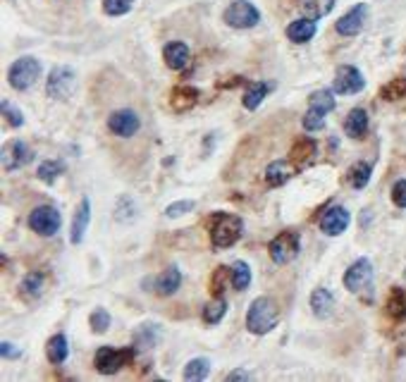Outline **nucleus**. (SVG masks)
<instances>
[{
  "mask_svg": "<svg viewBox=\"0 0 406 382\" xmlns=\"http://www.w3.org/2000/svg\"><path fill=\"white\" fill-rule=\"evenodd\" d=\"M222 20L232 29H253L261 22V12L249 0H232L225 10Z\"/></svg>",
  "mask_w": 406,
  "mask_h": 382,
  "instance_id": "39448f33",
  "label": "nucleus"
},
{
  "mask_svg": "<svg viewBox=\"0 0 406 382\" xmlns=\"http://www.w3.org/2000/svg\"><path fill=\"white\" fill-rule=\"evenodd\" d=\"M43 282H46V277H43V273L34 270V273H29L27 277H24L22 290L27 292L29 297H41V292H43Z\"/></svg>",
  "mask_w": 406,
  "mask_h": 382,
  "instance_id": "e433bc0d",
  "label": "nucleus"
},
{
  "mask_svg": "<svg viewBox=\"0 0 406 382\" xmlns=\"http://www.w3.org/2000/svg\"><path fill=\"white\" fill-rule=\"evenodd\" d=\"M316 155V141L314 139H299L294 146H292V151H289V158L299 162V165H304V162H309L311 158Z\"/></svg>",
  "mask_w": 406,
  "mask_h": 382,
  "instance_id": "c756f323",
  "label": "nucleus"
},
{
  "mask_svg": "<svg viewBox=\"0 0 406 382\" xmlns=\"http://www.w3.org/2000/svg\"><path fill=\"white\" fill-rule=\"evenodd\" d=\"M364 89H366V79L354 65L337 67V72H335V93H342V96H354V93H359Z\"/></svg>",
  "mask_w": 406,
  "mask_h": 382,
  "instance_id": "9d476101",
  "label": "nucleus"
},
{
  "mask_svg": "<svg viewBox=\"0 0 406 382\" xmlns=\"http://www.w3.org/2000/svg\"><path fill=\"white\" fill-rule=\"evenodd\" d=\"M62 172H65V162H62V160H43L36 174H39L41 181H46V184H53V181L58 179Z\"/></svg>",
  "mask_w": 406,
  "mask_h": 382,
  "instance_id": "2f4dec72",
  "label": "nucleus"
},
{
  "mask_svg": "<svg viewBox=\"0 0 406 382\" xmlns=\"http://www.w3.org/2000/svg\"><path fill=\"white\" fill-rule=\"evenodd\" d=\"M89 323H91V330L93 332H98V335H103V332H108L110 328V313L105 311V309H96L89 316Z\"/></svg>",
  "mask_w": 406,
  "mask_h": 382,
  "instance_id": "ea45409f",
  "label": "nucleus"
},
{
  "mask_svg": "<svg viewBox=\"0 0 406 382\" xmlns=\"http://www.w3.org/2000/svg\"><path fill=\"white\" fill-rule=\"evenodd\" d=\"M249 378H251V375H249L246 371H241V368H239V371H232V373L227 375L229 382H234V380H249Z\"/></svg>",
  "mask_w": 406,
  "mask_h": 382,
  "instance_id": "a18cd8bd",
  "label": "nucleus"
},
{
  "mask_svg": "<svg viewBox=\"0 0 406 382\" xmlns=\"http://www.w3.org/2000/svg\"><path fill=\"white\" fill-rule=\"evenodd\" d=\"M280 323V309L270 297L253 299L246 311V330L251 335H268L277 328Z\"/></svg>",
  "mask_w": 406,
  "mask_h": 382,
  "instance_id": "f257e3e1",
  "label": "nucleus"
},
{
  "mask_svg": "<svg viewBox=\"0 0 406 382\" xmlns=\"http://www.w3.org/2000/svg\"><path fill=\"white\" fill-rule=\"evenodd\" d=\"M41 77V62L31 55H24V58L15 60L8 70V81L15 91H27L39 81Z\"/></svg>",
  "mask_w": 406,
  "mask_h": 382,
  "instance_id": "7ed1b4c3",
  "label": "nucleus"
},
{
  "mask_svg": "<svg viewBox=\"0 0 406 382\" xmlns=\"http://www.w3.org/2000/svg\"><path fill=\"white\" fill-rule=\"evenodd\" d=\"M74 89H77V72L67 65L53 67L46 81L48 98H53V101H67L74 93Z\"/></svg>",
  "mask_w": 406,
  "mask_h": 382,
  "instance_id": "20e7f679",
  "label": "nucleus"
},
{
  "mask_svg": "<svg viewBox=\"0 0 406 382\" xmlns=\"http://www.w3.org/2000/svg\"><path fill=\"white\" fill-rule=\"evenodd\" d=\"M196 208V203L193 201H174L165 208V215L167 217H179V215H186V213H191Z\"/></svg>",
  "mask_w": 406,
  "mask_h": 382,
  "instance_id": "a19ab883",
  "label": "nucleus"
},
{
  "mask_svg": "<svg viewBox=\"0 0 406 382\" xmlns=\"http://www.w3.org/2000/svg\"><path fill=\"white\" fill-rule=\"evenodd\" d=\"M0 354H3V359H20L22 349L15 347L12 342H3V344H0Z\"/></svg>",
  "mask_w": 406,
  "mask_h": 382,
  "instance_id": "c03bdc74",
  "label": "nucleus"
},
{
  "mask_svg": "<svg viewBox=\"0 0 406 382\" xmlns=\"http://www.w3.org/2000/svg\"><path fill=\"white\" fill-rule=\"evenodd\" d=\"M349 222H352V215H349L347 208H342V205H333V208H328L321 215V232L328 237H340L342 232H347Z\"/></svg>",
  "mask_w": 406,
  "mask_h": 382,
  "instance_id": "4468645a",
  "label": "nucleus"
},
{
  "mask_svg": "<svg viewBox=\"0 0 406 382\" xmlns=\"http://www.w3.org/2000/svg\"><path fill=\"white\" fill-rule=\"evenodd\" d=\"M31 160H34V153H31V148L24 141L12 139L3 146V167H5V172L20 170V167L29 165Z\"/></svg>",
  "mask_w": 406,
  "mask_h": 382,
  "instance_id": "9b49d317",
  "label": "nucleus"
},
{
  "mask_svg": "<svg viewBox=\"0 0 406 382\" xmlns=\"http://www.w3.org/2000/svg\"><path fill=\"white\" fill-rule=\"evenodd\" d=\"M46 356L48 361L55 363V366H62V363L67 361V356H70V344H67V337L62 335H53L51 340L46 344Z\"/></svg>",
  "mask_w": 406,
  "mask_h": 382,
  "instance_id": "4be33fe9",
  "label": "nucleus"
},
{
  "mask_svg": "<svg viewBox=\"0 0 406 382\" xmlns=\"http://www.w3.org/2000/svg\"><path fill=\"white\" fill-rule=\"evenodd\" d=\"M227 282L232 285V268H217L215 275L210 277V292H213L215 297L217 294H222L225 292L222 287L227 285Z\"/></svg>",
  "mask_w": 406,
  "mask_h": 382,
  "instance_id": "58836bf2",
  "label": "nucleus"
},
{
  "mask_svg": "<svg viewBox=\"0 0 406 382\" xmlns=\"http://www.w3.org/2000/svg\"><path fill=\"white\" fill-rule=\"evenodd\" d=\"M136 347H127V349H115V347H101L93 356V366L96 371H101L103 375H112L120 368L127 366L129 361L134 359Z\"/></svg>",
  "mask_w": 406,
  "mask_h": 382,
  "instance_id": "423d86ee",
  "label": "nucleus"
},
{
  "mask_svg": "<svg viewBox=\"0 0 406 382\" xmlns=\"http://www.w3.org/2000/svg\"><path fill=\"white\" fill-rule=\"evenodd\" d=\"M210 373V361L208 359H191L189 363L184 366V380L186 382H201L208 378Z\"/></svg>",
  "mask_w": 406,
  "mask_h": 382,
  "instance_id": "bb28decb",
  "label": "nucleus"
},
{
  "mask_svg": "<svg viewBox=\"0 0 406 382\" xmlns=\"http://www.w3.org/2000/svg\"><path fill=\"white\" fill-rule=\"evenodd\" d=\"M373 282V263L368 258H359L354 261L352 265L347 268L345 273V287L352 294H359L364 292L366 287H371Z\"/></svg>",
  "mask_w": 406,
  "mask_h": 382,
  "instance_id": "1a4fd4ad",
  "label": "nucleus"
},
{
  "mask_svg": "<svg viewBox=\"0 0 406 382\" xmlns=\"http://www.w3.org/2000/svg\"><path fill=\"white\" fill-rule=\"evenodd\" d=\"M244 222L232 213H215L210 220V241L215 249H229L241 239Z\"/></svg>",
  "mask_w": 406,
  "mask_h": 382,
  "instance_id": "f03ea898",
  "label": "nucleus"
},
{
  "mask_svg": "<svg viewBox=\"0 0 406 382\" xmlns=\"http://www.w3.org/2000/svg\"><path fill=\"white\" fill-rule=\"evenodd\" d=\"M292 177V167L287 160H273L265 167V184L268 186H282Z\"/></svg>",
  "mask_w": 406,
  "mask_h": 382,
  "instance_id": "393cba45",
  "label": "nucleus"
},
{
  "mask_svg": "<svg viewBox=\"0 0 406 382\" xmlns=\"http://www.w3.org/2000/svg\"><path fill=\"white\" fill-rule=\"evenodd\" d=\"M225 313H227V302H225L222 297L210 299V302L203 306V323L217 325L225 318Z\"/></svg>",
  "mask_w": 406,
  "mask_h": 382,
  "instance_id": "c85d7f7f",
  "label": "nucleus"
},
{
  "mask_svg": "<svg viewBox=\"0 0 406 382\" xmlns=\"http://www.w3.org/2000/svg\"><path fill=\"white\" fill-rule=\"evenodd\" d=\"M325 115L328 112H323V110H318V108H311L309 105V110H306V115H304V129L306 131H321L325 127Z\"/></svg>",
  "mask_w": 406,
  "mask_h": 382,
  "instance_id": "f704fd0d",
  "label": "nucleus"
},
{
  "mask_svg": "<svg viewBox=\"0 0 406 382\" xmlns=\"http://www.w3.org/2000/svg\"><path fill=\"white\" fill-rule=\"evenodd\" d=\"M404 96H406V79L404 77L392 79L390 84H385L383 89H380V98H383V101H402Z\"/></svg>",
  "mask_w": 406,
  "mask_h": 382,
  "instance_id": "72a5a7b5",
  "label": "nucleus"
},
{
  "mask_svg": "<svg viewBox=\"0 0 406 382\" xmlns=\"http://www.w3.org/2000/svg\"><path fill=\"white\" fill-rule=\"evenodd\" d=\"M134 3L136 0H103V10H105V15H110V17H122L132 10Z\"/></svg>",
  "mask_w": 406,
  "mask_h": 382,
  "instance_id": "4c0bfd02",
  "label": "nucleus"
},
{
  "mask_svg": "<svg viewBox=\"0 0 406 382\" xmlns=\"http://www.w3.org/2000/svg\"><path fill=\"white\" fill-rule=\"evenodd\" d=\"M89 220H91V201L84 196V198H81L77 213H74L72 229H70V241L74 244V246L84 241V234H86V227H89Z\"/></svg>",
  "mask_w": 406,
  "mask_h": 382,
  "instance_id": "dca6fc26",
  "label": "nucleus"
},
{
  "mask_svg": "<svg viewBox=\"0 0 406 382\" xmlns=\"http://www.w3.org/2000/svg\"><path fill=\"white\" fill-rule=\"evenodd\" d=\"M316 20H311V17H301V20H294L287 27V39L294 41V43H309L311 39L316 36Z\"/></svg>",
  "mask_w": 406,
  "mask_h": 382,
  "instance_id": "aec40b11",
  "label": "nucleus"
},
{
  "mask_svg": "<svg viewBox=\"0 0 406 382\" xmlns=\"http://www.w3.org/2000/svg\"><path fill=\"white\" fill-rule=\"evenodd\" d=\"M387 313L392 318H406V294L402 290H395L387 302Z\"/></svg>",
  "mask_w": 406,
  "mask_h": 382,
  "instance_id": "c9c22d12",
  "label": "nucleus"
},
{
  "mask_svg": "<svg viewBox=\"0 0 406 382\" xmlns=\"http://www.w3.org/2000/svg\"><path fill=\"white\" fill-rule=\"evenodd\" d=\"M371 174H373V165L366 160L356 162L352 165V170H349V184L354 186V189H366L368 181H371Z\"/></svg>",
  "mask_w": 406,
  "mask_h": 382,
  "instance_id": "a878e982",
  "label": "nucleus"
},
{
  "mask_svg": "<svg viewBox=\"0 0 406 382\" xmlns=\"http://www.w3.org/2000/svg\"><path fill=\"white\" fill-rule=\"evenodd\" d=\"M3 115L8 117V122L12 124V127H22V124H24V115H22V110H17L15 105L8 103V101H3Z\"/></svg>",
  "mask_w": 406,
  "mask_h": 382,
  "instance_id": "79ce46f5",
  "label": "nucleus"
},
{
  "mask_svg": "<svg viewBox=\"0 0 406 382\" xmlns=\"http://www.w3.org/2000/svg\"><path fill=\"white\" fill-rule=\"evenodd\" d=\"M311 309H314V316L321 318V321L333 316V311H335L333 292L325 290V287H318V290H314V294H311Z\"/></svg>",
  "mask_w": 406,
  "mask_h": 382,
  "instance_id": "a211bd4d",
  "label": "nucleus"
},
{
  "mask_svg": "<svg viewBox=\"0 0 406 382\" xmlns=\"http://www.w3.org/2000/svg\"><path fill=\"white\" fill-rule=\"evenodd\" d=\"M62 215L53 205H39L29 213V227L41 237H53L55 232H60Z\"/></svg>",
  "mask_w": 406,
  "mask_h": 382,
  "instance_id": "6e6552de",
  "label": "nucleus"
},
{
  "mask_svg": "<svg viewBox=\"0 0 406 382\" xmlns=\"http://www.w3.org/2000/svg\"><path fill=\"white\" fill-rule=\"evenodd\" d=\"M366 20H368V5L359 3V5H354L347 15H342L340 20H337L335 29H337V34H340V36H356V34H361V31H364Z\"/></svg>",
  "mask_w": 406,
  "mask_h": 382,
  "instance_id": "f8f14e48",
  "label": "nucleus"
},
{
  "mask_svg": "<svg viewBox=\"0 0 406 382\" xmlns=\"http://www.w3.org/2000/svg\"><path fill=\"white\" fill-rule=\"evenodd\" d=\"M179 285H182V273H179L177 265L162 270L158 277L153 280V290L155 294H160V297H172V294L179 290Z\"/></svg>",
  "mask_w": 406,
  "mask_h": 382,
  "instance_id": "f3484780",
  "label": "nucleus"
},
{
  "mask_svg": "<svg viewBox=\"0 0 406 382\" xmlns=\"http://www.w3.org/2000/svg\"><path fill=\"white\" fill-rule=\"evenodd\" d=\"M309 105H311V108L323 110V112H333V110L337 108L335 93H333V91H328V89H321V91H316V93H311Z\"/></svg>",
  "mask_w": 406,
  "mask_h": 382,
  "instance_id": "473e14b6",
  "label": "nucleus"
},
{
  "mask_svg": "<svg viewBox=\"0 0 406 382\" xmlns=\"http://www.w3.org/2000/svg\"><path fill=\"white\" fill-rule=\"evenodd\" d=\"M392 203L397 208H406V179L395 181V186H392Z\"/></svg>",
  "mask_w": 406,
  "mask_h": 382,
  "instance_id": "37998d69",
  "label": "nucleus"
},
{
  "mask_svg": "<svg viewBox=\"0 0 406 382\" xmlns=\"http://www.w3.org/2000/svg\"><path fill=\"white\" fill-rule=\"evenodd\" d=\"M345 129L352 139H364L368 131V112L366 108H354L349 110L347 120H345Z\"/></svg>",
  "mask_w": 406,
  "mask_h": 382,
  "instance_id": "412c9836",
  "label": "nucleus"
},
{
  "mask_svg": "<svg viewBox=\"0 0 406 382\" xmlns=\"http://www.w3.org/2000/svg\"><path fill=\"white\" fill-rule=\"evenodd\" d=\"M270 91H273L270 81H251V84H249L246 96H244V108H246V110H256L261 103H263V98Z\"/></svg>",
  "mask_w": 406,
  "mask_h": 382,
  "instance_id": "b1692460",
  "label": "nucleus"
},
{
  "mask_svg": "<svg viewBox=\"0 0 406 382\" xmlns=\"http://www.w3.org/2000/svg\"><path fill=\"white\" fill-rule=\"evenodd\" d=\"M108 127L115 136H122V139H129V136H134L136 131L141 127V120L139 115H136L134 110H115L112 115L108 117Z\"/></svg>",
  "mask_w": 406,
  "mask_h": 382,
  "instance_id": "ddd939ff",
  "label": "nucleus"
},
{
  "mask_svg": "<svg viewBox=\"0 0 406 382\" xmlns=\"http://www.w3.org/2000/svg\"><path fill=\"white\" fill-rule=\"evenodd\" d=\"M251 285V268L244 261H234L232 263V287L237 292H244Z\"/></svg>",
  "mask_w": 406,
  "mask_h": 382,
  "instance_id": "7c9ffc66",
  "label": "nucleus"
},
{
  "mask_svg": "<svg viewBox=\"0 0 406 382\" xmlns=\"http://www.w3.org/2000/svg\"><path fill=\"white\" fill-rule=\"evenodd\" d=\"M162 340V330L160 325H153V323H143L134 335V347L139 349H153L155 344Z\"/></svg>",
  "mask_w": 406,
  "mask_h": 382,
  "instance_id": "5701e85b",
  "label": "nucleus"
},
{
  "mask_svg": "<svg viewBox=\"0 0 406 382\" xmlns=\"http://www.w3.org/2000/svg\"><path fill=\"white\" fill-rule=\"evenodd\" d=\"M162 60H165V65L174 72L184 70V67L189 65V46L182 41L167 43V46L162 48Z\"/></svg>",
  "mask_w": 406,
  "mask_h": 382,
  "instance_id": "2eb2a0df",
  "label": "nucleus"
},
{
  "mask_svg": "<svg viewBox=\"0 0 406 382\" xmlns=\"http://www.w3.org/2000/svg\"><path fill=\"white\" fill-rule=\"evenodd\" d=\"M198 103V89L193 86H177L170 93V108L174 112H186Z\"/></svg>",
  "mask_w": 406,
  "mask_h": 382,
  "instance_id": "6ab92c4d",
  "label": "nucleus"
},
{
  "mask_svg": "<svg viewBox=\"0 0 406 382\" xmlns=\"http://www.w3.org/2000/svg\"><path fill=\"white\" fill-rule=\"evenodd\" d=\"M404 277H406V273H404Z\"/></svg>",
  "mask_w": 406,
  "mask_h": 382,
  "instance_id": "49530a36",
  "label": "nucleus"
},
{
  "mask_svg": "<svg viewBox=\"0 0 406 382\" xmlns=\"http://www.w3.org/2000/svg\"><path fill=\"white\" fill-rule=\"evenodd\" d=\"M335 8V0H301V10L306 17H311V20H321V17L330 15Z\"/></svg>",
  "mask_w": 406,
  "mask_h": 382,
  "instance_id": "cd10ccee",
  "label": "nucleus"
},
{
  "mask_svg": "<svg viewBox=\"0 0 406 382\" xmlns=\"http://www.w3.org/2000/svg\"><path fill=\"white\" fill-rule=\"evenodd\" d=\"M299 251H301V239H299V234L292 229L280 232V234L270 241V246H268V253H270L273 263H277V265H285V263L294 261Z\"/></svg>",
  "mask_w": 406,
  "mask_h": 382,
  "instance_id": "0eeeda50",
  "label": "nucleus"
}]
</instances>
